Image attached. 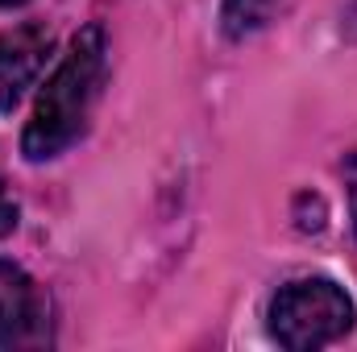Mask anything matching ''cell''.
I'll return each mask as SVG.
<instances>
[{
    "label": "cell",
    "mask_w": 357,
    "mask_h": 352,
    "mask_svg": "<svg viewBox=\"0 0 357 352\" xmlns=\"http://www.w3.org/2000/svg\"><path fill=\"white\" fill-rule=\"evenodd\" d=\"M17 216H21V211H17V199H13L8 186L0 182V237H8V232L17 228Z\"/></svg>",
    "instance_id": "obj_6"
},
{
    "label": "cell",
    "mask_w": 357,
    "mask_h": 352,
    "mask_svg": "<svg viewBox=\"0 0 357 352\" xmlns=\"http://www.w3.org/2000/svg\"><path fill=\"white\" fill-rule=\"evenodd\" d=\"M50 344V303L21 265L0 257V349Z\"/></svg>",
    "instance_id": "obj_3"
},
{
    "label": "cell",
    "mask_w": 357,
    "mask_h": 352,
    "mask_svg": "<svg viewBox=\"0 0 357 352\" xmlns=\"http://www.w3.org/2000/svg\"><path fill=\"white\" fill-rule=\"evenodd\" d=\"M341 170H345V186H349V211H354V232H357V150L345 154Z\"/></svg>",
    "instance_id": "obj_7"
},
{
    "label": "cell",
    "mask_w": 357,
    "mask_h": 352,
    "mask_svg": "<svg viewBox=\"0 0 357 352\" xmlns=\"http://www.w3.org/2000/svg\"><path fill=\"white\" fill-rule=\"evenodd\" d=\"M287 0H220V29L229 42H245L278 21Z\"/></svg>",
    "instance_id": "obj_5"
},
{
    "label": "cell",
    "mask_w": 357,
    "mask_h": 352,
    "mask_svg": "<svg viewBox=\"0 0 357 352\" xmlns=\"http://www.w3.org/2000/svg\"><path fill=\"white\" fill-rule=\"evenodd\" d=\"M354 298L328 278L287 282L270 303V332L282 349L316 352L354 332Z\"/></svg>",
    "instance_id": "obj_2"
},
{
    "label": "cell",
    "mask_w": 357,
    "mask_h": 352,
    "mask_svg": "<svg viewBox=\"0 0 357 352\" xmlns=\"http://www.w3.org/2000/svg\"><path fill=\"white\" fill-rule=\"evenodd\" d=\"M50 50H54V33L38 21L17 25L0 38V112H13L21 95L38 83Z\"/></svg>",
    "instance_id": "obj_4"
},
{
    "label": "cell",
    "mask_w": 357,
    "mask_h": 352,
    "mask_svg": "<svg viewBox=\"0 0 357 352\" xmlns=\"http://www.w3.org/2000/svg\"><path fill=\"white\" fill-rule=\"evenodd\" d=\"M341 33H345L349 42H357V0H349V4H345V17H341Z\"/></svg>",
    "instance_id": "obj_8"
},
{
    "label": "cell",
    "mask_w": 357,
    "mask_h": 352,
    "mask_svg": "<svg viewBox=\"0 0 357 352\" xmlns=\"http://www.w3.org/2000/svg\"><path fill=\"white\" fill-rule=\"evenodd\" d=\"M104 71H108V46H104V29L100 25H84L63 63L54 67V75L46 79V88L33 104V116L25 125L21 137V154L29 162H50L63 150H71L84 129H88L91 112L100 104L104 91Z\"/></svg>",
    "instance_id": "obj_1"
},
{
    "label": "cell",
    "mask_w": 357,
    "mask_h": 352,
    "mask_svg": "<svg viewBox=\"0 0 357 352\" xmlns=\"http://www.w3.org/2000/svg\"><path fill=\"white\" fill-rule=\"evenodd\" d=\"M13 4H25V0H0V8H13Z\"/></svg>",
    "instance_id": "obj_9"
}]
</instances>
